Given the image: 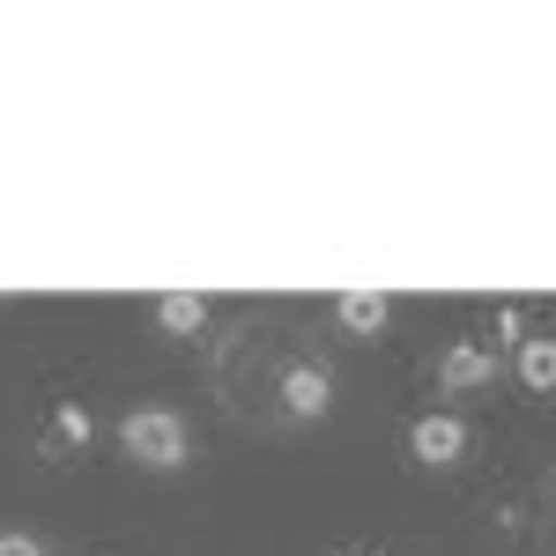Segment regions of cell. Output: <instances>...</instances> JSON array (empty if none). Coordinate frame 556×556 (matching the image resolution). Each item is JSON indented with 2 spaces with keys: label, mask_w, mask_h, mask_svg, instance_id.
I'll list each match as a JSON object with an SVG mask.
<instances>
[{
  "label": "cell",
  "mask_w": 556,
  "mask_h": 556,
  "mask_svg": "<svg viewBox=\"0 0 556 556\" xmlns=\"http://www.w3.org/2000/svg\"><path fill=\"white\" fill-rule=\"evenodd\" d=\"M156 327H164V334H201V327H208V298H193V290L156 298Z\"/></svg>",
  "instance_id": "obj_7"
},
{
  "label": "cell",
  "mask_w": 556,
  "mask_h": 556,
  "mask_svg": "<svg viewBox=\"0 0 556 556\" xmlns=\"http://www.w3.org/2000/svg\"><path fill=\"white\" fill-rule=\"evenodd\" d=\"M334 556H356V549H334Z\"/></svg>",
  "instance_id": "obj_10"
},
{
  "label": "cell",
  "mask_w": 556,
  "mask_h": 556,
  "mask_svg": "<svg viewBox=\"0 0 556 556\" xmlns=\"http://www.w3.org/2000/svg\"><path fill=\"white\" fill-rule=\"evenodd\" d=\"M119 445H127L134 468H149V475H172L193 460V430H186L178 408H127L119 416Z\"/></svg>",
  "instance_id": "obj_1"
},
{
  "label": "cell",
  "mask_w": 556,
  "mask_h": 556,
  "mask_svg": "<svg viewBox=\"0 0 556 556\" xmlns=\"http://www.w3.org/2000/svg\"><path fill=\"white\" fill-rule=\"evenodd\" d=\"M519 386L527 393H556V334H527L519 342Z\"/></svg>",
  "instance_id": "obj_6"
},
{
  "label": "cell",
  "mask_w": 556,
  "mask_h": 556,
  "mask_svg": "<svg viewBox=\"0 0 556 556\" xmlns=\"http://www.w3.org/2000/svg\"><path fill=\"white\" fill-rule=\"evenodd\" d=\"M89 408L83 401H60V408H52V438H60V445H89Z\"/></svg>",
  "instance_id": "obj_8"
},
{
  "label": "cell",
  "mask_w": 556,
  "mask_h": 556,
  "mask_svg": "<svg viewBox=\"0 0 556 556\" xmlns=\"http://www.w3.org/2000/svg\"><path fill=\"white\" fill-rule=\"evenodd\" d=\"M275 401H282V416L290 424H319L327 408H334V379L319 371V364H282V379H275Z\"/></svg>",
  "instance_id": "obj_3"
},
{
  "label": "cell",
  "mask_w": 556,
  "mask_h": 556,
  "mask_svg": "<svg viewBox=\"0 0 556 556\" xmlns=\"http://www.w3.org/2000/svg\"><path fill=\"white\" fill-rule=\"evenodd\" d=\"M497 386V349L490 342H453L438 356V393H482Z\"/></svg>",
  "instance_id": "obj_4"
},
{
  "label": "cell",
  "mask_w": 556,
  "mask_h": 556,
  "mask_svg": "<svg viewBox=\"0 0 556 556\" xmlns=\"http://www.w3.org/2000/svg\"><path fill=\"white\" fill-rule=\"evenodd\" d=\"M408 453L424 460V468H460L468 460V424L453 416V408H430L408 424Z\"/></svg>",
  "instance_id": "obj_2"
},
{
  "label": "cell",
  "mask_w": 556,
  "mask_h": 556,
  "mask_svg": "<svg viewBox=\"0 0 556 556\" xmlns=\"http://www.w3.org/2000/svg\"><path fill=\"white\" fill-rule=\"evenodd\" d=\"M0 556H52L38 534H23V527H0Z\"/></svg>",
  "instance_id": "obj_9"
},
{
  "label": "cell",
  "mask_w": 556,
  "mask_h": 556,
  "mask_svg": "<svg viewBox=\"0 0 556 556\" xmlns=\"http://www.w3.org/2000/svg\"><path fill=\"white\" fill-rule=\"evenodd\" d=\"M386 319H393V298L386 290H342L334 298V327L342 334H364L371 342V334H386Z\"/></svg>",
  "instance_id": "obj_5"
}]
</instances>
